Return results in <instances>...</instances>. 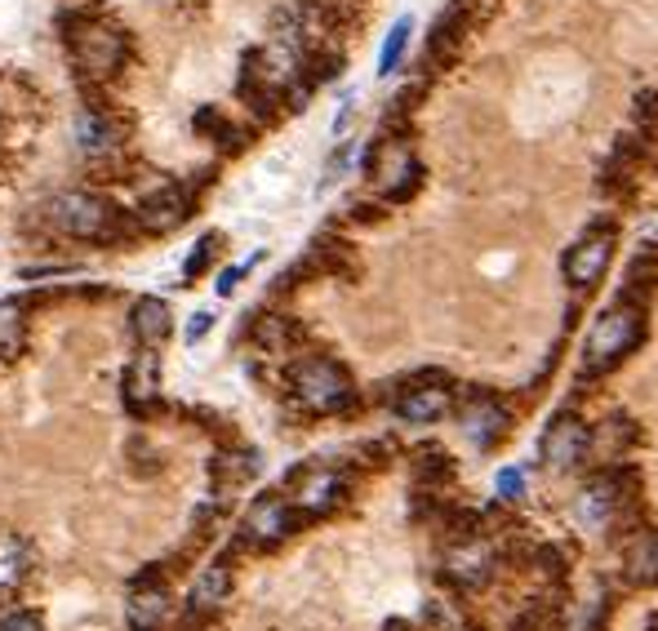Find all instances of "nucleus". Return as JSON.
Listing matches in <instances>:
<instances>
[{"instance_id":"nucleus-15","label":"nucleus","mask_w":658,"mask_h":631,"mask_svg":"<svg viewBox=\"0 0 658 631\" xmlns=\"http://www.w3.org/2000/svg\"><path fill=\"white\" fill-rule=\"evenodd\" d=\"M121 396H125L130 414H152L156 410V401H161V361H156V352H143V356L130 361Z\"/></svg>"},{"instance_id":"nucleus-1","label":"nucleus","mask_w":658,"mask_h":631,"mask_svg":"<svg viewBox=\"0 0 658 631\" xmlns=\"http://www.w3.org/2000/svg\"><path fill=\"white\" fill-rule=\"evenodd\" d=\"M645 339V311L636 302H614L609 311H600L592 330H587V343H583V374L600 379L609 370H618Z\"/></svg>"},{"instance_id":"nucleus-33","label":"nucleus","mask_w":658,"mask_h":631,"mask_svg":"<svg viewBox=\"0 0 658 631\" xmlns=\"http://www.w3.org/2000/svg\"><path fill=\"white\" fill-rule=\"evenodd\" d=\"M209 325H214V311H196L192 321H187V334H183V339H187V343L196 348V343H201V339L209 334Z\"/></svg>"},{"instance_id":"nucleus-14","label":"nucleus","mask_w":658,"mask_h":631,"mask_svg":"<svg viewBox=\"0 0 658 631\" xmlns=\"http://www.w3.org/2000/svg\"><path fill=\"white\" fill-rule=\"evenodd\" d=\"M445 578H450L454 587H463V591L485 587V582L494 578V551H490V542H481V538L454 542V547L445 551Z\"/></svg>"},{"instance_id":"nucleus-5","label":"nucleus","mask_w":658,"mask_h":631,"mask_svg":"<svg viewBox=\"0 0 658 631\" xmlns=\"http://www.w3.org/2000/svg\"><path fill=\"white\" fill-rule=\"evenodd\" d=\"M348 494V476L339 467H329V463H298L285 480V498L294 503V511L302 520L311 516H325V511H335Z\"/></svg>"},{"instance_id":"nucleus-23","label":"nucleus","mask_w":658,"mask_h":631,"mask_svg":"<svg viewBox=\"0 0 658 631\" xmlns=\"http://www.w3.org/2000/svg\"><path fill=\"white\" fill-rule=\"evenodd\" d=\"M561 627H565L561 600H547V596L530 600V604L516 613V622H512V631H561Z\"/></svg>"},{"instance_id":"nucleus-25","label":"nucleus","mask_w":658,"mask_h":631,"mask_svg":"<svg viewBox=\"0 0 658 631\" xmlns=\"http://www.w3.org/2000/svg\"><path fill=\"white\" fill-rule=\"evenodd\" d=\"M410 37H414V19L401 14V19L388 28V41H383V50H379V76H392V72L401 68V59H405V50H410Z\"/></svg>"},{"instance_id":"nucleus-6","label":"nucleus","mask_w":658,"mask_h":631,"mask_svg":"<svg viewBox=\"0 0 658 631\" xmlns=\"http://www.w3.org/2000/svg\"><path fill=\"white\" fill-rule=\"evenodd\" d=\"M423 178V165L414 156V147L405 138H383L370 152V183L388 196V200H410L414 187Z\"/></svg>"},{"instance_id":"nucleus-18","label":"nucleus","mask_w":658,"mask_h":631,"mask_svg":"<svg viewBox=\"0 0 658 631\" xmlns=\"http://www.w3.org/2000/svg\"><path fill=\"white\" fill-rule=\"evenodd\" d=\"M227 596H232V569L227 565H205L196 573L192 591H187V604H192V613H214Z\"/></svg>"},{"instance_id":"nucleus-28","label":"nucleus","mask_w":658,"mask_h":631,"mask_svg":"<svg viewBox=\"0 0 658 631\" xmlns=\"http://www.w3.org/2000/svg\"><path fill=\"white\" fill-rule=\"evenodd\" d=\"M218 249H223V236H218V231H209V236H201V245L192 249V258H187V267H183V276H187V280H196V276H201V271L209 267V258H214Z\"/></svg>"},{"instance_id":"nucleus-13","label":"nucleus","mask_w":658,"mask_h":631,"mask_svg":"<svg viewBox=\"0 0 658 631\" xmlns=\"http://www.w3.org/2000/svg\"><path fill=\"white\" fill-rule=\"evenodd\" d=\"M459 427H463V436H467L476 449H494V445L507 436L512 418H507V410H503L494 396H467V401L459 405Z\"/></svg>"},{"instance_id":"nucleus-31","label":"nucleus","mask_w":658,"mask_h":631,"mask_svg":"<svg viewBox=\"0 0 658 631\" xmlns=\"http://www.w3.org/2000/svg\"><path fill=\"white\" fill-rule=\"evenodd\" d=\"M348 161H352V143H343L335 156H329V165H325V178H320V192H325V187H335V178H343Z\"/></svg>"},{"instance_id":"nucleus-26","label":"nucleus","mask_w":658,"mask_h":631,"mask_svg":"<svg viewBox=\"0 0 658 631\" xmlns=\"http://www.w3.org/2000/svg\"><path fill=\"white\" fill-rule=\"evenodd\" d=\"M32 569V551L19 538H0V591L14 587Z\"/></svg>"},{"instance_id":"nucleus-17","label":"nucleus","mask_w":658,"mask_h":631,"mask_svg":"<svg viewBox=\"0 0 658 631\" xmlns=\"http://www.w3.org/2000/svg\"><path fill=\"white\" fill-rule=\"evenodd\" d=\"M130 330H134V339L152 352V348H161V343L174 334V316H169V307H165L161 298H138L134 311H130Z\"/></svg>"},{"instance_id":"nucleus-21","label":"nucleus","mask_w":658,"mask_h":631,"mask_svg":"<svg viewBox=\"0 0 658 631\" xmlns=\"http://www.w3.org/2000/svg\"><path fill=\"white\" fill-rule=\"evenodd\" d=\"M76 147L85 156H107L116 147V125L103 112H81L76 116Z\"/></svg>"},{"instance_id":"nucleus-11","label":"nucleus","mask_w":658,"mask_h":631,"mask_svg":"<svg viewBox=\"0 0 658 631\" xmlns=\"http://www.w3.org/2000/svg\"><path fill=\"white\" fill-rule=\"evenodd\" d=\"M187 218H192V192L183 183H165L138 200V227L152 236H165V231L183 227Z\"/></svg>"},{"instance_id":"nucleus-9","label":"nucleus","mask_w":658,"mask_h":631,"mask_svg":"<svg viewBox=\"0 0 658 631\" xmlns=\"http://www.w3.org/2000/svg\"><path fill=\"white\" fill-rule=\"evenodd\" d=\"M587 441H592V432L578 414H556L538 441V458L547 472H574L587 458Z\"/></svg>"},{"instance_id":"nucleus-32","label":"nucleus","mask_w":658,"mask_h":631,"mask_svg":"<svg viewBox=\"0 0 658 631\" xmlns=\"http://www.w3.org/2000/svg\"><path fill=\"white\" fill-rule=\"evenodd\" d=\"M0 631H45V622H41V613L19 609V613H6V618H0Z\"/></svg>"},{"instance_id":"nucleus-19","label":"nucleus","mask_w":658,"mask_h":631,"mask_svg":"<svg viewBox=\"0 0 658 631\" xmlns=\"http://www.w3.org/2000/svg\"><path fill=\"white\" fill-rule=\"evenodd\" d=\"M623 569H627V582L658 587V529H645V534L631 538V547L623 556Z\"/></svg>"},{"instance_id":"nucleus-27","label":"nucleus","mask_w":658,"mask_h":631,"mask_svg":"<svg viewBox=\"0 0 658 631\" xmlns=\"http://www.w3.org/2000/svg\"><path fill=\"white\" fill-rule=\"evenodd\" d=\"M254 339L263 352H285L289 348V321L285 316H263V321L254 325Z\"/></svg>"},{"instance_id":"nucleus-34","label":"nucleus","mask_w":658,"mask_h":631,"mask_svg":"<svg viewBox=\"0 0 658 631\" xmlns=\"http://www.w3.org/2000/svg\"><path fill=\"white\" fill-rule=\"evenodd\" d=\"M254 262H258V258H249V262H240V267H227V271H223V276H218V293H223V298H227V293H232V289H236V285H240V276H245V271H249V267H254Z\"/></svg>"},{"instance_id":"nucleus-7","label":"nucleus","mask_w":658,"mask_h":631,"mask_svg":"<svg viewBox=\"0 0 658 631\" xmlns=\"http://www.w3.org/2000/svg\"><path fill=\"white\" fill-rule=\"evenodd\" d=\"M614 245H618L614 227H587V231L569 245L565 262H561L565 280H569L574 289H592L596 280H605V271H609V262H614Z\"/></svg>"},{"instance_id":"nucleus-4","label":"nucleus","mask_w":658,"mask_h":631,"mask_svg":"<svg viewBox=\"0 0 658 631\" xmlns=\"http://www.w3.org/2000/svg\"><path fill=\"white\" fill-rule=\"evenodd\" d=\"M50 223L76 240H116L125 236V218L112 200L94 196V192H59L50 200Z\"/></svg>"},{"instance_id":"nucleus-10","label":"nucleus","mask_w":658,"mask_h":631,"mask_svg":"<svg viewBox=\"0 0 658 631\" xmlns=\"http://www.w3.org/2000/svg\"><path fill=\"white\" fill-rule=\"evenodd\" d=\"M627 503H631V494H627L623 472H600L578 494V516L587 525H596V529H609V525H618L627 516Z\"/></svg>"},{"instance_id":"nucleus-12","label":"nucleus","mask_w":658,"mask_h":631,"mask_svg":"<svg viewBox=\"0 0 658 631\" xmlns=\"http://www.w3.org/2000/svg\"><path fill=\"white\" fill-rule=\"evenodd\" d=\"M454 405V392H450V379H441V374H428V379H419V383H410L401 396H397V418L401 423H436L445 410Z\"/></svg>"},{"instance_id":"nucleus-20","label":"nucleus","mask_w":658,"mask_h":631,"mask_svg":"<svg viewBox=\"0 0 658 631\" xmlns=\"http://www.w3.org/2000/svg\"><path fill=\"white\" fill-rule=\"evenodd\" d=\"M636 441V427H631V418H605L596 432H592V441H587V454H596L600 463H618L623 454H627V445Z\"/></svg>"},{"instance_id":"nucleus-22","label":"nucleus","mask_w":658,"mask_h":631,"mask_svg":"<svg viewBox=\"0 0 658 631\" xmlns=\"http://www.w3.org/2000/svg\"><path fill=\"white\" fill-rule=\"evenodd\" d=\"M209 476H214V489H218V494L240 489L245 480L258 476V454H223V458H214Z\"/></svg>"},{"instance_id":"nucleus-8","label":"nucleus","mask_w":658,"mask_h":631,"mask_svg":"<svg viewBox=\"0 0 658 631\" xmlns=\"http://www.w3.org/2000/svg\"><path fill=\"white\" fill-rule=\"evenodd\" d=\"M298 520L302 516L294 511V503L285 494H263V498L249 503V511L240 520V542H249V547H276L285 534L298 529Z\"/></svg>"},{"instance_id":"nucleus-30","label":"nucleus","mask_w":658,"mask_h":631,"mask_svg":"<svg viewBox=\"0 0 658 631\" xmlns=\"http://www.w3.org/2000/svg\"><path fill=\"white\" fill-rule=\"evenodd\" d=\"M494 485H498V498H507V503H512V498H521V494H525V472H521V467H503Z\"/></svg>"},{"instance_id":"nucleus-2","label":"nucleus","mask_w":658,"mask_h":631,"mask_svg":"<svg viewBox=\"0 0 658 631\" xmlns=\"http://www.w3.org/2000/svg\"><path fill=\"white\" fill-rule=\"evenodd\" d=\"M289 392L307 414H343L357 401L348 370L329 356H307L289 365Z\"/></svg>"},{"instance_id":"nucleus-29","label":"nucleus","mask_w":658,"mask_h":631,"mask_svg":"<svg viewBox=\"0 0 658 631\" xmlns=\"http://www.w3.org/2000/svg\"><path fill=\"white\" fill-rule=\"evenodd\" d=\"M419 472L432 476V480H445L454 467H450V454H441V449H423V454H419Z\"/></svg>"},{"instance_id":"nucleus-16","label":"nucleus","mask_w":658,"mask_h":631,"mask_svg":"<svg viewBox=\"0 0 658 631\" xmlns=\"http://www.w3.org/2000/svg\"><path fill=\"white\" fill-rule=\"evenodd\" d=\"M125 618H130L134 631H156V627L169 618V596H165V587H161L156 578H138L134 596L125 600Z\"/></svg>"},{"instance_id":"nucleus-3","label":"nucleus","mask_w":658,"mask_h":631,"mask_svg":"<svg viewBox=\"0 0 658 631\" xmlns=\"http://www.w3.org/2000/svg\"><path fill=\"white\" fill-rule=\"evenodd\" d=\"M68 45H72L81 76H90V81H107L125 63V32L116 23H107L103 14H76L68 28Z\"/></svg>"},{"instance_id":"nucleus-24","label":"nucleus","mask_w":658,"mask_h":631,"mask_svg":"<svg viewBox=\"0 0 658 631\" xmlns=\"http://www.w3.org/2000/svg\"><path fill=\"white\" fill-rule=\"evenodd\" d=\"M23 330L28 316L19 298H0V356H19L23 352Z\"/></svg>"}]
</instances>
